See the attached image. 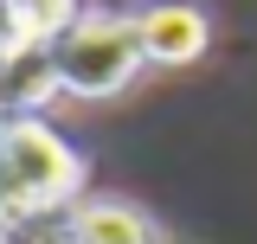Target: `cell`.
<instances>
[{
	"instance_id": "cell-1",
	"label": "cell",
	"mask_w": 257,
	"mask_h": 244,
	"mask_svg": "<svg viewBox=\"0 0 257 244\" xmlns=\"http://www.w3.org/2000/svg\"><path fill=\"white\" fill-rule=\"evenodd\" d=\"M142 71H148V52H142L135 13H84L52 52V90L103 103V96L128 90Z\"/></svg>"
},
{
	"instance_id": "cell-2",
	"label": "cell",
	"mask_w": 257,
	"mask_h": 244,
	"mask_svg": "<svg viewBox=\"0 0 257 244\" xmlns=\"http://www.w3.org/2000/svg\"><path fill=\"white\" fill-rule=\"evenodd\" d=\"M77 180H84V167L58 129H45L39 116L0 122V218L64 206L77 193Z\"/></svg>"
},
{
	"instance_id": "cell-3",
	"label": "cell",
	"mask_w": 257,
	"mask_h": 244,
	"mask_svg": "<svg viewBox=\"0 0 257 244\" xmlns=\"http://www.w3.org/2000/svg\"><path fill=\"white\" fill-rule=\"evenodd\" d=\"M135 26H142V52H148V64H193L206 45H212V20H206L193 0L142 7Z\"/></svg>"
},
{
	"instance_id": "cell-4",
	"label": "cell",
	"mask_w": 257,
	"mask_h": 244,
	"mask_svg": "<svg viewBox=\"0 0 257 244\" xmlns=\"http://www.w3.org/2000/svg\"><path fill=\"white\" fill-rule=\"evenodd\" d=\"M64 244H161V225L128 199H84L64 218Z\"/></svg>"
},
{
	"instance_id": "cell-5",
	"label": "cell",
	"mask_w": 257,
	"mask_h": 244,
	"mask_svg": "<svg viewBox=\"0 0 257 244\" xmlns=\"http://www.w3.org/2000/svg\"><path fill=\"white\" fill-rule=\"evenodd\" d=\"M84 20V0H0V32L13 52H39Z\"/></svg>"
}]
</instances>
